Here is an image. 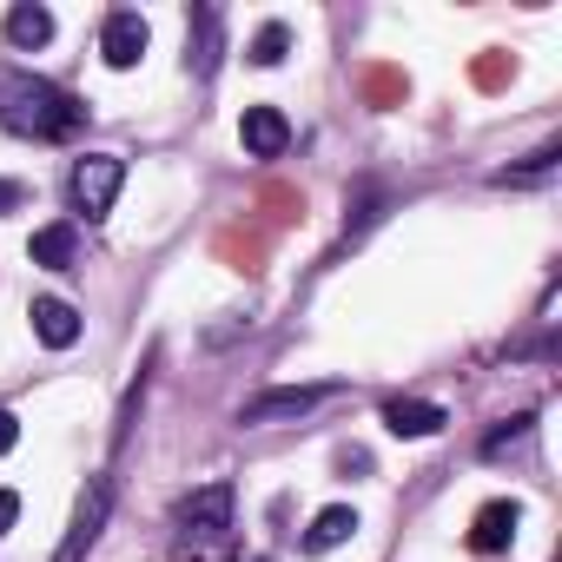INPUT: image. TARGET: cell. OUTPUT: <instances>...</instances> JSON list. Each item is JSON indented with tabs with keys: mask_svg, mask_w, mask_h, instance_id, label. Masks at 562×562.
I'll use <instances>...</instances> for the list:
<instances>
[{
	"mask_svg": "<svg viewBox=\"0 0 562 562\" xmlns=\"http://www.w3.org/2000/svg\"><path fill=\"white\" fill-rule=\"evenodd\" d=\"M325 404V384H299V391H265L238 411V424H278V417H305Z\"/></svg>",
	"mask_w": 562,
	"mask_h": 562,
	"instance_id": "cell-8",
	"label": "cell"
},
{
	"mask_svg": "<svg viewBox=\"0 0 562 562\" xmlns=\"http://www.w3.org/2000/svg\"><path fill=\"white\" fill-rule=\"evenodd\" d=\"M106 509H113V483H106V476H93V483L80 490V509H74V522H67V542H60V555H54V562H80V555L100 542V529H106Z\"/></svg>",
	"mask_w": 562,
	"mask_h": 562,
	"instance_id": "cell-4",
	"label": "cell"
},
{
	"mask_svg": "<svg viewBox=\"0 0 562 562\" xmlns=\"http://www.w3.org/2000/svg\"><path fill=\"white\" fill-rule=\"evenodd\" d=\"M404 93H411L404 74H391V67H371V74H364V100H371V106H404Z\"/></svg>",
	"mask_w": 562,
	"mask_h": 562,
	"instance_id": "cell-16",
	"label": "cell"
},
{
	"mask_svg": "<svg viewBox=\"0 0 562 562\" xmlns=\"http://www.w3.org/2000/svg\"><path fill=\"white\" fill-rule=\"evenodd\" d=\"M34 338L41 345H54V351H67V345H80V312L67 305V299H34Z\"/></svg>",
	"mask_w": 562,
	"mask_h": 562,
	"instance_id": "cell-11",
	"label": "cell"
},
{
	"mask_svg": "<svg viewBox=\"0 0 562 562\" xmlns=\"http://www.w3.org/2000/svg\"><path fill=\"white\" fill-rule=\"evenodd\" d=\"M529 424H536V417H529V411H522V417H509V424H503V430H490V437H483V457H503V450H509V443H522V437H529Z\"/></svg>",
	"mask_w": 562,
	"mask_h": 562,
	"instance_id": "cell-17",
	"label": "cell"
},
{
	"mask_svg": "<svg viewBox=\"0 0 562 562\" xmlns=\"http://www.w3.org/2000/svg\"><path fill=\"white\" fill-rule=\"evenodd\" d=\"M225 529H232V483H205V490H192V496L179 503V516H172V536H179L186 555H205Z\"/></svg>",
	"mask_w": 562,
	"mask_h": 562,
	"instance_id": "cell-2",
	"label": "cell"
},
{
	"mask_svg": "<svg viewBox=\"0 0 562 562\" xmlns=\"http://www.w3.org/2000/svg\"><path fill=\"white\" fill-rule=\"evenodd\" d=\"M21 443V424H14V411H0V457H8Z\"/></svg>",
	"mask_w": 562,
	"mask_h": 562,
	"instance_id": "cell-20",
	"label": "cell"
},
{
	"mask_svg": "<svg viewBox=\"0 0 562 562\" xmlns=\"http://www.w3.org/2000/svg\"><path fill=\"white\" fill-rule=\"evenodd\" d=\"M251 562H271V555H251Z\"/></svg>",
	"mask_w": 562,
	"mask_h": 562,
	"instance_id": "cell-22",
	"label": "cell"
},
{
	"mask_svg": "<svg viewBox=\"0 0 562 562\" xmlns=\"http://www.w3.org/2000/svg\"><path fill=\"white\" fill-rule=\"evenodd\" d=\"M238 139H245V153H251V159H278V153L292 146V120L278 113V106H245Z\"/></svg>",
	"mask_w": 562,
	"mask_h": 562,
	"instance_id": "cell-6",
	"label": "cell"
},
{
	"mask_svg": "<svg viewBox=\"0 0 562 562\" xmlns=\"http://www.w3.org/2000/svg\"><path fill=\"white\" fill-rule=\"evenodd\" d=\"M450 417H443V404H430V397H391L384 404V430L391 437H437Z\"/></svg>",
	"mask_w": 562,
	"mask_h": 562,
	"instance_id": "cell-9",
	"label": "cell"
},
{
	"mask_svg": "<svg viewBox=\"0 0 562 562\" xmlns=\"http://www.w3.org/2000/svg\"><path fill=\"white\" fill-rule=\"evenodd\" d=\"M27 199V186H14V179H0V212H14Z\"/></svg>",
	"mask_w": 562,
	"mask_h": 562,
	"instance_id": "cell-21",
	"label": "cell"
},
{
	"mask_svg": "<svg viewBox=\"0 0 562 562\" xmlns=\"http://www.w3.org/2000/svg\"><path fill=\"white\" fill-rule=\"evenodd\" d=\"M146 41H153V27L133 14V8H120V14H106V34H100V54H106V67H139L146 60Z\"/></svg>",
	"mask_w": 562,
	"mask_h": 562,
	"instance_id": "cell-5",
	"label": "cell"
},
{
	"mask_svg": "<svg viewBox=\"0 0 562 562\" xmlns=\"http://www.w3.org/2000/svg\"><path fill=\"white\" fill-rule=\"evenodd\" d=\"M0 126L21 133V139H74L87 126V106L74 93H60L54 80L0 74Z\"/></svg>",
	"mask_w": 562,
	"mask_h": 562,
	"instance_id": "cell-1",
	"label": "cell"
},
{
	"mask_svg": "<svg viewBox=\"0 0 562 562\" xmlns=\"http://www.w3.org/2000/svg\"><path fill=\"white\" fill-rule=\"evenodd\" d=\"M503 80H509V60H503V54L476 60V87H503Z\"/></svg>",
	"mask_w": 562,
	"mask_h": 562,
	"instance_id": "cell-18",
	"label": "cell"
},
{
	"mask_svg": "<svg viewBox=\"0 0 562 562\" xmlns=\"http://www.w3.org/2000/svg\"><path fill=\"white\" fill-rule=\"evenodd\" d=\"M351 536H358V509L331 503V509H318V516H312V529H305V549H312V555H325V549H338V542H351Z\"/></svg>",
	"mask_w": 562,
	"mask_h": 562,
	"instance_id": "cell-12",
	"label": "cell"
},
{
	"mask_svg": "<svg viewBox=\"0 0 562 562\" xmlns=\"http://www.w3.org/2000/svg\"><path fill=\"white\" fill-rule=\"evenodd\" d=\"M14 516H21V496H14V490H0V536L14 529Z\"/></svg>",
	"mask_w": 562,
	"mask_h": 562,
	"instance_id": "cell-19",
	"label": "cell"
},
{
	"mask_svg": "<svg viewBox=\"0 0 562 562\" xmlns=\"http://www.w3.org/2000/svg\"><path fill=\"white\" fill-rule=\"evenodd\" d=\"M516 522H522V503H509V496L483 503L476 522H470V549H476V555H503V549L516 542Z\"/></svg>",
	"mask_w": 562,
	"mask_h": 562,
	"instance_id": "cell-7",
	"label": "cell"
},
{
	"mask_svg": "<svg viewBox=\"0 0 562 562\" xmlns=\"http://www.w3.org/2000/svg\"><path fill=\"white\" fill-rule=\"evenodd\" d=\"M27 258H34V265H47V271H74V258H80V225H74V218L41 225V232H34V245H27Z\"/></svg>",
	"mask_w": 562,
	"mask_h": 562,
	"instance_id": "cell-10",
	"label": "cell"
},
{
	"mask_svg": "<svg viewBox=\"0 0 562 562\" xmlns=\"http://www.w3.org/2000/svg\"><path fill=\"white\" fill-rule=\"evenodd\" d=\"M245 54H251V67H278V60L292 54V27H285V21H271V27H258Z\"/></svg>",
	"mask_w": 562,
	"mask_h": 562,
	"instance_id": "cell-15",
	"label": "cell"
},
{
	"mask_svg": "<svg viewBox=\"0 0 562 562\" xmlns=\"http://www.w3.org/2000/svg\"><path fill=\"white\" fill-rule=\"evenodd\" d=\"M8 41H14L21 54L47 47V41H54V14H47V8H34V0H21V8L8 14Z\"/></svg>",
	"mask_w": 562,
	"mask_h": 562,
	"instance_id": "cell-14",
	"label": "cell"
},
{
	"mask_svg": "<svg viewBox=\"0 0 562 562\" xmlns=\"http://www.w3.org/2000/svg\"><path fill=\"white\" fill-rule=\"evenodd\" d=\"M186 67L205 80L218 67V14L212 8H192V41H186Z\"/></svg>",
	"mask_w": 562,
	"mask_h": 562,
	"instance_id": "cell-13",
	"label": "cell"
},
{
	"mask_svg": "<svg viewBox=\"0 0 562 562\" xmlns=\"http://www.w3.org/2000/svg\"><path fill=\"white\" fill-rule=\"evenodd\" d=\"M120 179H126V166H120L113 153H87V159H74V179H67L74 212H80V218H106L113 199H120Z\"/></svg>",
	"mask_w": 562,
	"mask_h": 562,
	"instance_id": "cell-3",
	"label": "cell"
}]
</instances>
